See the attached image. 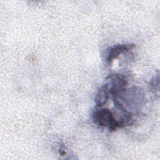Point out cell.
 Wrapping results in <instances>:
<instances>
[{
	"mask_svg": "<svg viewBox=\"0 0 160 160\" xmlns=\"http://www.w3.org/2000/svg\"><path fill=\"white\" fill-rule=\"evenodd\" d=\"M94 122L100 126L108 127L111 131L116 130L120 128V124L111 111L107 108L96 110L92 114Z\"/></svg>",
	"mask_w": 160,
	"mask_h": 160,
	"instance_id": "cell-1",
	"label": "cell"
},
{
	"mask_svg": "<svg viewBox=\"0 0 160 160\" xmlns=\"http://www.w3.org/2000/svg\"><path fill=\"white\" fill-rule=\"evenodd\" d=\"M134 47L133 44H118L115 45L112 48L110 49L109 51V52L107 56V61L109 64H111L112 61L115 59H116L120 54L128 51L132 49Z\"/></svg>",
	"mask_w": 160,
	"mask_h": 160,
	"instance_id": "cell-2",
	"label": "cell"
},
{
	"mask_svg": "<svg viewBox=\"0 0 160 160\" xmlns=\"http://www.w3.org/2000/svg\"><path fill=\"white\" fill-rule=\"evenodd\" d=\"M109 87L108 84L102 86L98 91L96 96V104L97 106L101 107L108 101L109 98Z\"/></svg>",
	"mask_w": 160,
	"mask_h": 160,
	"instance_id": "cell-3",
	"label": "cell"
}]
</instances>
